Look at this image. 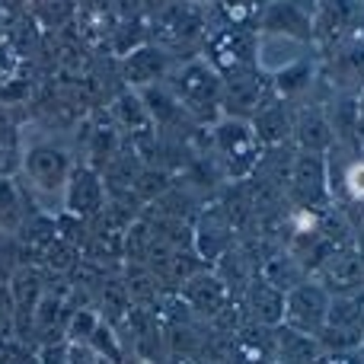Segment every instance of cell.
Instances as JSON below:
<instances>
[{"label":"cell","mask_w":364,"mask_h":364,"mask_svg":"<svg viewBox=\"0 0 364 364\" xmlns=\"http://www.w3.org/2000/svg\"><path fill=\"white\" fill-rule=\"evenodd\" d=\"M329 314V297L320 284H297L284 297V320L288 329H297L304 336H316L326 326Z\"/></svg>","instance_id":"1"},{"label":"cell","mask_w":364,"mask_h":364,"mask_svg":"<svg viewBox=\"0 0 364 364\" xmlns=\"http://www.w3.org/2000/svg\"><path fill=\"white\" fill-rule=\"evenodd\" d=\"M252 51H256V38L246 29H218L208 38V58H211L214 70H224V74H243L252 70Z\"/></svg>","instance_id":"2"},{"label":"cell","mask_w":364,"mask_h":364,"mask_svg":"<svg viewBox=\"0 0 364 364\" xmlns=\"http://www.w3.org/2000/svg\"><path fill=\"white\" fill-rule=\"evenodd\" d=\"M256 141H259L256 132L237 119H227L218 125V147H220V154H224V160L230 164L233 176H246V173L256 166V160H259Z\"/></svg>","instance_id":"3"},{"label":"cell","mask_w":364,"mask_h":364,"mask_svg":"<svg viewBox=\"0 0 364 364\" xmlns=\"http://www.w3.org/2000/svg\"><path fill=\"white\" fill-rule=\"evenodd\" d=\"M26 173L38 188H61L70 179V160L61 147L36 144L26 154Z\"/></svg>","instance_id":"4"},{"label":"cell","mask_w":364,"mask_h":364,"mask_svg":"<svg viewBox=\"0 0 364 364\" xmlns=\"http://www.w3.org/2000/svg\"><path fill=\"white\" fill-rule=\"evenodd\" d=\"M176 87H179V96L192 109H205V106L211 109L220 96V77H218V70L208 68V64L192 61L179 70Z\"/></svg>","instance_id":"5"},{"label":"cell","mask_w":364,"mask_h":364,"mask_svg":"<svg viewBox=\"0 0 364 364\" xmlns=\"http://www.w3.org/2000/svg\"><path fill=\"white\" fill-rule=\"evenodd\" d=\"M201 13L192 4H170L160 10V16L154 19V32L164 38L166 45H182L188 38L201 36Z\"/></svg>","instance_id":"6"},{"label":"cell","mask_w":364,"mask_h":364,"mask_svg":"<svg viewBox=\"0 0 364 364\" xmlns=\"http://www.w3.org/2000/svg\"><path fill=\"white\" fill-rule=\"evenodd\" d=\"M291 192L304 205V211H310L314 205H320L326 198V176H323V160L316 154H304L297 157L294 173H291Z\"/></svg>","instance_id":"7"},{"label":"cell","mask_w":364,"mask_h":364,"mask_svg":"<svg viewBox=\"0 0 364 364\" xmlns=\"http://www.w3.org/2000/svg\"><path fill=\"white\" fill-rule=\"evenodd\" d=\"M265 93H269V80L256 70H243V74H233L227 80V102H230V112H259L265 106Z\"/></svg>","instance_id":"8"},{"label":"cell","mask_w":364,"mask_h":364,"mask_svg":"<svg viewBox=\"0 0 364 364\" xmlns=\"http://www.w3.org/2000/svg\"><path fill=\"white\" fill-rule=\"evenodd\" d=\"M323 282L336 291H355L364 284V259L355 252H333L323 265Z\"/></svg>","instance_id":"9"},{"label":"cell","mask_w":364,"mask_h":364,"mask_svg":"<svg viewBox=\"0 0 364 364\" xmlns=\"http://www.w3.org/2000/svg\"><path fill=\"white\" fill-rule=\"evenodd\" d=\"M355 19H358V4H355V0H326V4L320 6L316 29L333 45V42H339L348 29H355Z\"/></svg>","instance_id":"10"},{"label":"cell","mask_w":364,"mask_h":364,"mask_svg":"<svg viewBox=\"0 0 364 364\" xmlns=\"http://www.w3.org/2000/svg\"><path fill=\"white\" fill-rule=\"evenodd\" d=\"M68 208L74 214H96L102 208V182L93 170H77L68 179Z\"/></svg>","instance_id":"11"},{"label":"cell","mask_w":364,"mask_h":364,"mask_svg":"<svg viewBox=\"0 0 364 364\" xmlns=\"http://www.w3.org/2000/svg\"><path fill=\"white\" fill-rule=\"evenodd\" d=\"M186 297L195 310L218 316L227 304V284L214 275H195V278H188V284H186Z\"/></svg>","instance_id":"12"},{"label":"cell","mask_w":364,"mask_h":364,"mask_svg":"<svg viewBox=\"0 0 364 364\" xmlns=\"http://www.w3.org/2000/svg\"><path fill=\"white\" fill-rule=\"evenodd\" d=\"M265 26L275 32H288V36H297V38H310L314 36V26H310V16L304 10V4L297 0H282L269 10L265 16Z\"/></svg>","instance_id":"13"},{"label":"cell","mask_w":364,"mask_h":364,"mask_svg":"<svg viewBox=\"0 0 364 364\" xmlns=\"http://www.w3.org/2000/svg\"><path fill=\"white\" fill-rule=\"evenodd\" d=\"M166 70V55L157 48H138L128 55L125 61V77L132 83H151Z\"/></svg>","instance_id":"14"},{"label":"cell","mask_w":364,"mask_h":364,"mask_svg":"<svg viewBox=\"0 0 364 364\" xmlns=\"http://www.w3.org/2000/svg\"><path fill=\"white\" fill-rule=\"evenodd\" d=\"M250 307L256 310V316L262 323H269V326L284 320V294L269 282H256L250 288Z\"/></svg>","instance_id":"15"},{"label":"cell","mask_w":364,"mask_h":364,"mask_svg":"<svg viewBox=\"0 0 364 364\" xmlns=\"http://www.w3.org/2000/svg\"><path fill=\"white\" fill-rule=\"evenodd\" d=\"M278 348H282V361L284 364H314L320 358V348L310 336L297 333V329H284L278 336Z\"/></svg>","instance_id":"16"},{"label":"cell","mask_w":364,"mask_h":364,"mask_svg":"<svg viewBox=\"0 0 364 364\" xmlns=\"http://www.w3.org/2000/svg\"><path fill=\"white\" fill-rule=\"evenodd\" d=\"M233 364H269L272 361V339H265V333H240V339L233 342Z\"/></svg>","instance_id":"17"},{"label":"cell","mask_w":364,"mask_h":364,"mask_svg":"<svg viewBox=\"0 0 364 364\" xmlns=\"http://www.w3.org/2000/svg\"><path fill=\"white\" fill-rule=\"evenodd\" d=\"M288 134V112L284 106H262L256 112V138L259 141H282Z\"/></svg>","instance_id":"18"},{"label":"cell","mask_w":364,"mask_h":364,"mask_svg":"<svg viewBox=\"0 0 364 364\" xmlns=\"http://www.w3.org/2000/svg\"><path fill=\"white\" fill-rule=\"evenodd\" d=\"M297 138H301L304 147H310V154H316V151H323V147L333 141V125H329L320 112L304 115L301 125H297Z\"/></svg>","instance_id":"19"},{"label":"cell","mask_w":364,"mask_h":364,"mask_svg":"<svg viewBox=\"0 0 364 364\" xmlns=\"http://www.w3.org/2000/svg\"><path fill=\"white\" fill-rule=\"evenodd\" d=\"M333 74L339 77V83H361L364 80V45H355V48L336 55Z\"/></svg>","instance_id":"20"},{"label":"cell","mask_w":364,"mask_h":364,"mask_svg":"<svg viewBox=\"0 0 364 364\" xmlns=\"http://www.w3.org/2000/svg\"><path fill=\"white\" fill-rule=\"evenodd\" d=\"M218 10H220V16L227 19V26L243 29L252 19V13H256V4H252V0H218Z\"/></svg>","instance_id":"21"},{"label":"cell","mask_w":364,"mask_h":364,"mask_svg":"<svg viewBox=\"0 0 364 364\" xmlns=\"http://www.w3.org/2000/svg\"><path fill=\"white\" fill-rule=\"evenodd\" d=\"M307 80H310V68L307 64H294V68L278 74V90L282 93H297V90L307 87Z\"/></svg>","instance_id":"22"},{"label":"cell","mask_w":364,"mask_h":364,"mask_svg":"<svg viewBox=\"0 0 364 364\" xmlns=\"http://www.w3.org/2000/svg\"><path fill=\"white\" fill-rule=\"evenodd\" d=\"M115 112L125 119V125H134V128H147V112L141 109V102L134 100V96H122L119 102H115Z\"/></svg>","instance_id":"23"},{"label":"cell","mask_w":364,"mask_h":364,"mask_svg":"<svg viewBox=\"0 0 364 364\" xmlns=\"http://www.w3.org/2000/svg\"><path fill=\"white\" fill-rule=\"evenodd\" d=\"M346 188L352 192V198L364 201V164H352L346 173Z\"/></svg>","instance_id":"24"},{"label":"cell","mask_w":364,"mask_h":364,"mask_svg":"<svg viewBox=\"0 0 364 364\" xmlns=\"http://www.w3.org/2000/svg\"><path fill=\"white\" fill-rule=\"evenodd\" d=\"M115 4H119L122 13H134V10H138V0H115Z\"/></svg>","instance_id":"25"},{"label":"cell","mask_w":364,"mask_h":364,"mask_svg":"<svg viewBox=\"0 0 364 364\" xmlns=\"http://www.w3.org/2000/svg\"><path fill=\"white\" fill-rule=\"evenodd\" d=\"M144 364H147V361H144Z\"/></svg>","instance_id":"26"}]
</instances>
